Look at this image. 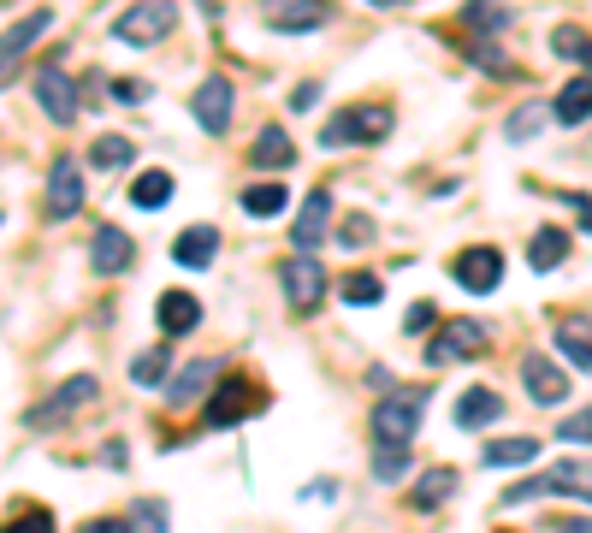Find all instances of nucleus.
I'll return each instance as SVG.
<instances>
[{
  "label": "nucleus",
  "mask_w": 592,
  "mask_h": 533,
  "mask_svg": "<svg viewBox=\"0 0 592 533\" xmlns=\"http://www.w3.org/2000/svg\"><path fill=\"white\" fill-rule=\"evenodd\" d=\"M392 107H380V101H356V107L332 113L326 131H321V149H356V142H385L392 137Z\"/></svg>",
  "instance_id": "obj_1"
},
{
  "label": "nucleus",
  "mask_w": 592,
  "mask_h": 533,
  "mask_svg": "<svg viewBox=\"0 0 592 533\" xmlns=\"http://www.w3.org/2000/svg\"><path fill=\"white\" fill-rule=\"evenodd\" d=\"M421 415H427V392H392V397H380V409H373V444H397V451H409Z\"/></svg>",
  "instance_id": "obj_2"
},
{
  "label": "nucleus",
  "mask_w": 592,
  "mask_h": 533,
  "mask_svg": "<svg viewBox=\"0 0 592 533\" xmlns=\"http://www.w3.org/2000/svg\"><path fill=\"white\" fill-rule=\"evenodd\" d=\"M178 31V7L172 0H137L131 12H119V24H113V36L125 42V48H154V42H166Z\"/></svg>",
  "instance_id": "obj_3"
},
{
  "label": "nucleus",
  "mask_w": 592,
  "mask_h": 533,
  "mask_svg": "<svg viewBox=\"0 0 592 533\" xmlns=\"http://www.w3.org/2000/svg\"><path fill=\"white\" fill-rule=\"evenodd\" d=\"M545 493H569V498L592 503V463H557V468L533 474L522 486H510V493H503V510H515V503H527V498H545Z\"/></svg>",
  "instance_id": "obj_4"
},
{
  "label": "nucleus",
  "mask_w": 592,
  "mask_h": 533,
  "mask_svg": "<svg viewBox=\"0 0 592 533\" xmlns=\"http://www.w3.org/2000/svg\"><path fill=\"white\" fill-rule=\"evenodd\" d=\"M95 397H101L95 373H71V380H66L48 403H42V409H31V427H42V433H48V427H66L71 415H78V409H90Z\"/></svg>",
  "instance_id": "obj_5"
},
{
  "label": "nucleus",
  "mask_w": 592,
  "mask_h": 533,
  "mask_svg": "<svg viewBox=\"0 0 592 533\" xmlns=\"http://www.w3.org/2000/svg\"><path fill=\"white\" fill-rule=\"evenodd\" d=\"M285 302H291L297 314H314L326 302V267L314 262V255H297V262H285Z\"/></svg>",
  "instance_id": "obj_6"
},
{
  "label": "nucleus",
  "mask_w": 592,
  "mask_h": 533,
  "mask_svg": "<svg viewBox=\"0 0 592 533\" xmlns=\"http://www.w3.org/2000/svg\"><path fill=\"white\" fill-rule=\"evenodd\" d=\"M262 19H267V31H285V36L321 31L332 19V0H262Z\"/></svg>",
  "instance_id": "obj_7"
},
{
  "label": "nucleus",
  "mask_w": 592,
  "mask_h": 533,
  "mask_svg": "<svg viewBox=\"0 0 592 533\" xmlns=\"http://www.w3.org/2000/svg\"><path fill=\"white\" fill-rule=\"evenodd\" d=\"M486 350V326L480 321H451L439 338L427 344V362L432 368H451V362H468V356Z\"/></svg>",
  "instance_id": "obj_8"
},
{
  "label": "nucleus",
  "mask_w": 592,
  "mask_h": 533,
  "mask_svg": "<svg viewBox=\"0 0 592 533\" xmlns=\"http://www.w3.org/2000/svg\"><path fill=\"white\" fill-rule=\"evenodd\" d=\"M83 208V172H78V161H54V172H48V196H42V220H71V213Z\"/></svg>",
  "instance_id": "obj_9"
},
{
  "label": "nucleus",
  "mask_w": 592,
  "mask_h": 533,
  "mask_svg": "<svg viewBox=\"0 0 592 533\" xmlns=\"http://www.w3.org/2000/svg\"><path fill=\"white\" fill-rule=\"evenodd\" d=\"M48 24H54V12H48V7H36V12H24V19L12 24L7 36H0V83H7L12 71H19V60H24V54H31L36 42L48 36Z\"/></svg>",
  "instance_id": "obj_10"
},
{
  "label": "nucleus",
  "mask_w": 592,
  "mask_h": 533,
  "mask_svg": "<svg viewBox=\"0 0 592 533\" xmlns=\"http://www.w3.org/2000/svg\"><path fill=\"white\" fill-rule=\"evenodd\" d=\"M137 262V243L131 232H119V225H95V243H90V267L95 279H119L125 267Z\"/></svg>",
  "instance_id": "obj_11"
},
{
  "label": "nucleus",
  "mask_w": 592,
  "mask_h": 533,
  "mask_svg": "<svg viewBox=\"0 0 592 533\" xmlns=\"http://www.w3.org/2000/svg\"><path fill=\"white\" fill-rule=\"evenodd\" d=\"M36 101H42V113H48L54 125H71V119H78V83H71L54 60L36 71Z\"/></svg>",
  "instance_id": "obj_12"
},
{
  "label": "nucleus",
  "mask_w": 592,
  "mask_h": 533,
  "mask_svg": "<svg viewBox=\"0 0 592 533\" xmlns=\"http://www.w3.org/2000/svg\"><path fill=\"white\" fill-rule=\"evenodd\" d=\"M231 101H237V90H231L225 78H208V83L196 90L190 113H196V125H201L208 137H225V131H231Z\"/></svg>",
  "instance_id": "obj_13"
},
{
  "label": "nucleus",
  "mask_w": 592,
  "mask_h": 533,
  "mask_svg": "<svg viewBox=\"0 0 592 533\" xmlns=\"http://www.w3.org/2000/svg\"><path fill=\"white\" fill-rule=\"evenodd\" d=\"M498 279H503V255L492 250V243H480V250H462V255H456V285H462V291L486 297V291H498Z\"/></svg>",
  "instance_id": "obj_14"
},
{
  "label": "nucleus",
  "mask_w": 592,
  "mask_h": 533,
  "mask_svg": "<svg viewBox=\"0 0 592 533\" xmlns=\"http://www.w3.org/2000/svg\"><path fill=\"white\" fill-rule=\"evenodd\" d=\"M569 380L574 373H562L552 356H522V385H527L533 403H562L569 397Z\"/></svg>",
  "instance_id": "obj_15"
},
{
  "label": "nucleus",
  "mask_w": 592,
  "mask_h": 533,
  "mask_svg": "<svg viewBox=\"0 0 592 533\" xmlns=\"http://www.w3.org/2000/svg\"><path fill=\"white\" fill-rule=\"evenodd\" d=\"M255 403H262V392H255V385L237 373V380H225L220 392H213V403H208V427H237L243 415L255 409Z\"/></svg>",
  "instance_id": "obj_16"
},
{
  "label": "nucleus",
  "mask_w": 592,
  "mask_h": 533,
  "mask_svg": "<svg viewBox=\"0 0 592 533\" xmlns=\"http://www.w3.org/2000/svg\"><path fill=\"white\" fill-rule=\"evenodd\" d=\"M326 225H332V190H314L309 201H302L297 225H291V243H297L302 255H314L326 243Z\"/></svg>",
  "instance_id": "obj_17"
},
{
  "label": "nucleus",
  "mask_w": 592,
  "mask_h": 533,
  "mask_svg": "<svg viewBox=\"0 0 592 533\" xmlns=\"http://www.w3.org/2000/svg\"><path fill=\"white\" fill-rule=\"evenodd\" d=\"M154 321H161L166 338H190L196 326H201V302L190 291H166L161 302H154Z\"/></svg>",
  "instance_id": "obj_18"
},
{
  "label": "nucleus",
  "mask_w": 592,
  "mask_h": 533,
  "mask_svg": "<svg viewBox=\"0 0 592 533\" xmlns=\"http://www.w3.org/2000/svg\"><path fill=\"white\" fill-rule=\"evenodd\" d=\"M552 338H557V356L574 373H592V321H581V314H574V321H557Z\"/></svg>",
  "instance_id": "obj_19"
},
{
  "label": "nucleus",
  "mask_w": 592,
  "mask_h": 533,
  "mask_svg": "<svg viewBox=\"0 0 592 533\" xmlns=\"http://www.w3.org/2000/svg\"><path fill=\"white\" fill-rule=\"evenodd\" d=\"M249 161H255V166H267V172H291V161H297V142L285 137L279 125H267V131L249 142Z\"/></svg>",
  "instance_id": "obj_20"
},
{
  "label": "nucleus",
  "mask_w": 592,
  "mask_h": 533,
  "mask_svg": "<svg viewBox=\"0 0 592 533\" xmlns=\"http://www.w3.org/2000/svg\"><path fill=\"white\" fill-rule=\"evenodd\" d=\"M498 415H503V397L486 392V385H474V392L456 397V427H468V433H474V427H492Z\"/></svg>",
  "instance_id": "obj_21"
},
{
  "label": "nucleus",
  "mask_w": 592,
  "mask_h": 533,
  "mask_svg": "<svg viewBox=\"0 0 592 533\" xmlns=\"http://www.w3.org/2000/svg\"><path fill=\"white\" fill-rule=\"evenodd\" d=\"M213 255H220V232H213V225H190V232L172 243V262L178 267H208Z\"/></svg>",
  "instance_id": "obj_22"
},
{
  "label": "nucleus",
  "mask_w": 592,
  "mask_h": 533,
  "mask_svg": "<svg viewBox=\"0 0 592 533\" xmlns=\"http://www.w3.org/2000/svg\"><path fill=\"white\" fill-rule=\"evenodd\" d=\"M569 262V232H557V225H539L533 232V243H527V267L533 273H552V267H562Z\"/></svg>",
  "instance_id": "obj_23"
},
{
  "label": "nucleus",
  "mask_w": 592,
  "mask_h": 533,
  "mask_svg": "<svg viewBox=\"0 0 592 533\" xmlns=\"http://www.w3.org/2000/svg\"><path fill=\"white\" fill-rule=\"evenodd\" d=\"M172 373H178V380H166V397H172V409H184V403H196L201 392H208L220 368H213V362H190V368H172Z\"/></svg>",
  "instance_id": "obj_24"
},
{
  "label": "nucleus",
  "mask_w": 592,
  "mask_h": 533,
  "mask_svg": "<svg viewBox=\"0 0 592 533\" xmlns=\"http://www.w3.org/2000/svg\"><path fill=\"white\" fill-rule=\"evenodd\" d=\"M552 119H562V125H581V119H592V78H569V90H557V101H552Z\"/></svg>",
  "instance_id": "obj_25"
},
{
  "label": "nucleus",
  "mask_w": 592,
  "mask_h": 533,
  "mask_svg": "<svg viewBox=\"0 0 592 533\" xmlns=\"http://www.w3.org/2000/svg\"><path fill=\"white\" fill-rule=\"evenodd\" d=\"M533 456H539V439H492V444H486V451H480V463L486 468H522V463H533Z\"/></svg>",
  "instance_id": "obj_26"
},
{
  "label": "nucleus",
  "mask_w": 592,
  "mask_h": 533,
  "mask_svg": "<svg viewBox=\"0 0 592 533\" xmlns=\"http://www.w3.org/2000/svg\"><path fill=\"white\" fill-rule=\"evenodd\" d=\"M166 373H172V350H166V344H154V350H142L131 362V385L154 392V385H166Z\"/></svg>",
  "instance_id": "obj_27"
},
{
  "label": "nucleus",
  "mask_w": 592,
  "mask_h": 533,
  "mask_svg": "<svg viewBox=\"0 0 592 533\" xmlns=\"http://www.w3.org/2000/svg\"><path fill=\"white\" fill-rule=\"evenodd\" d=\"M285 201H291L285 184H249V190H243V213H249V220H272V213H285Z\"/></svg>",
  "instance_id": "obj_28"
},
{
  "label": "nucleus",
  "mask_w": 592,
  "mask_h": 533,
  "mask_svg": "<svg viewBox=\"0 0 592 533\" xmlns=\"http://www.w3.org/2000/svg\"><path fill=\"white\" fill-rule=\"evenodd\" d=\"M131 201H137V208H166V201H172V172H161V166L142 172V178L131 184Z\"/></svg>",
  "instance_id": "obj_29"
},
{
  "label": "nucleus",
  "mask_w": 592,
  "mask_h": 533,
  "mask_svg": "<svg viewBox=\"0 0 592 533\" xmlns=\"http://www.w3.org/2000/svg\"><path fill=\"white\" fill-rule=\"evenodd\" d=\"M456 493V468H432V474H421V480H415V503H421V510H432V503H444Z\"/></svg>",
  "instance_id": "obj_30"
},
{
  "label": "nucleus",
  "mask_w": 592,
  "mask_h": 533,
  "mask_svg": "<svg viewBox=\"0 0 592 533\" xmlns=\"http://www.w3.org/2000/svg\"><path fill=\"white\" fill-rule=\"evenodd\" d=\"M338 291H344V302H350V309H373V302L385 297V279H380V273H350Z\"/></svg>",
  "instance_id": "obj_31"
},
{
  "label": "nucleus",
  "mask_w": 592,
  "mask_h": 533,
  "mask_svg": "<svg viewBox=\"0 0 592 533\" xmlns=\"http://www.w3.org/2000/svg\"><path fill=\"white\" fill-rule=\"evenodd\" d=\"M90 161H95V172H113V166H131V137H95Z\"/></svg>",
  "instance_id": "obj_32"
},
{
  "label": "nucleus",
  "mask_w": 592,
  "mask_h": 533,
  "mask_svg": "<svg viewBox=\"0 0 592 533\" xmlns=\"http://www.w3.org/2000/svg\"><path fill=\"white\" fill-rule=\"evenodd\" d=\"M409 474V451H397V444H373V480H403Z\"/></svg>",
  "instance_id": "obj_33"
},
{
  "label": "nucleus",
  "mask_w": 592,
  "mask_h": 533,
  "mask_svg": "<svg viewBox=\"0 0 592 533\" xmlns=\"http://www.w3.org/2000/svg\"><path fill=\"white\" fill-rule=\"evenodd\" d=\"M552 48H557V60H581V66H592V36H587V31H569V24H562V31L552 36Z\"/></svg>",
  "instance_id": "obj_34"
},
{
  "label": "nucleus",
  "mask_w": 592,
  "mask_h": 533,
  "mask_svg": "<svg viewBox=\"0 0 592 533\" xmlns=\"http://www.w3.org/2000/svg\"><path fill=\"white\" fill-rule=\"evenodd\" d=\"M557 439L562 444H592V403H587V409H574L569 421H557Z\"/></svg>",
  "instance_id": "obj_35"
},
{
  "label": "nucleus",
  "mask_w": 592,
  "mask_h": 533,
  "mask_svg": "<svg viewBox=\"0 0 592 533\" xmlns=\"http://www.w3.org/2000/svg\"><path fill=\"white\" fill-rule=\"evenodd\" d=\"M468 24H480V31H503V24H510V12L492 7V0H468Z\"/></svg>",
  "instance_id": "obj_36"
},
{
  "label": "nucleus",
  "mask_w": 592,
  "mask_h": 533,
  "mask_svg": "<svg viewBox=\"0 0 592 533\" xmlns=\"http://www.w3.org/2000/svg\"><path fill=\"white\" fill-rule=\"evenodd\" d=\"M545 113H552V107H522V113H510V137H515V142H533V131L545 125Z\"/></svg>",
  "instance_id": "obj_37"
},
{
  "label": "nucleus",
  "mask_w": 592,
  "mask_h": 533,
  "mask_svg": "<svg viewBox=\"0 0 592 533\" xmlns=\"http://www.w3.org/2000/svg\"><path fill=\"white\" fill-rule=\"evenodd\" d=\"M368 237H373V220H368V213H350V220H344V232H338L344 250H362Z\"/></svg>",
  "instance_id": "obj_38"
},
{
  "label": "nucleus",
  "mask_w": 592,
  "mask_h": 533,
  "mask_svg": "<svg viewBox=\"0 0 592 533\" xmlns=\"http://www.w3.org/2000/svg\"><path fill=\"white\" fill-rule=\"evenodd\" d=\"M432 321H439V309H432V302H415V309L403 314V333L421 338V333H432Z\"/></svg>",
  "instance_id": "obj_39"
},
{
  "label": "nucleus",
  "mask_w": 592,
  "mask_h": 533,
  "mask_svg": "<svg viewBox=\"0 0 592 533\" xmlns=\"http://www.w3.org/2000/svg\"><path fill=\"white\" fill-rule=\"evenodd\" d=\"M468 60H480L486 71H510V60H503V54H498L486 36H474V42H468Z\"/></svg>",
  "instance_id": "obj_40"
},
{
  "label": "nucleus",
  "mask_w": 592,
  "mask_h": 533,
  "mask_svg": "<svg viewBox=\"0 0 592 533\" xmlns=\"http://www.w3.org/2000/svg\"><path fill=\"white\" fill-rule=\"evenodd\" d=\"M137 528H142V533H166V503L149 498V503L137 510Z\"/></svg>",
  "instance_id": "obj_41"
},
{
  "label": "nucleus",
  "mask_w": 592,
  "mask_h": 533,
  "mask_svg": "<svg viewBox=\"0 0 592 533\" xmlns=\"http://www.w3.org/2000/svg\"><path fill=\"white\" fill-rule=\"evenodd\" d=\"M0 533H54V515L48 510H31V515H19L12 528H0Z\"/></svg>",
  "instance_id": "obj_42"
},
{
  "label": "nucleus",
  "mask_w": 592,
  "mask_h": 533,
  "mask_svg": "<svg viewBox=\"0 0 592 533\" xmlns=\"http://www.w3.org/2000/svg\"><path fill=\"white\" fill-rule=\"evenodd\" d=\"M113 101L137 107V101H149V83H137V78H119V83H113Z\"/></svg>",
  "instance_id": "obj_43"
},
{
  "label": "nucleus",
  "mask_w": 592,
  "mask_h": 533,
  "mask_svg": "<svg viewBox=\"0 0 592 533\" xmlns=\"http://www.w3.org/2000/svg\"><path fill=\"white\" fill-rule=\"evenodd\" d=\"M562 201H569V208L581 213V225H587V232H592V196H562Z\"/></svg>",
  "instance_id": "obj_44"
},
{
  "label": "nucleus",
  "mask_w": 592,
  "mask_h": 533,
  "mask_svg": "<svg viewBox=\"0 0 592 533\" xmlns=\"http://www.w3.org/2000/svg\"><path fill=\"white\" fill-rule=\"evenodd\" d=\"M101 463H107V468H125V444H119V439H113V444H107V451H101Z\"/></svg>",
  "instance_id": "obj_45"
},
{
  "label": "nucleus",
  "mask_w": 592,
  "mask_h": 533,
  "mask_svg": "<svg viewBox=\"0 0 592 533\" xmlns=\"http://www.w3.org/2000/svg\"><path fill=\"white\" fill-rule=\"evenodd\" d=\"M83 533H131V528H125L119 515H107V522H90V528H83Z\"/></svg>",
  "instance_id": "obj_46"
},
{
  "label": "nucleus",
  "mask_w": 592,
  "mask_h": 533,
  "mask_svg": "<svg viewBox=\"0 0 592 533\" xmlns=\"http://www.w3.org/2000/svg\"><path fill=\"white\" fill-rule=\"evenodd\" d=\"M562 533H592V522H581V515H574V522H562Z\"/></svg>",
  "instance_id": "obj_47"
},
{
  "label": "nucleus",
  "mask_w": 592,
  "mask_h": 533,
  "mask_svg": "<svg viewBox=\"0 0 592 533\" xmlns=\"http://www.w3.org/2000/svg\"><path fill=\"white\" fill-rule=\"evenodd\" d=\"M373 7H403V0H373Z\"/></svg>",
  "instance_id": "obj_48"
}]
</instances>
